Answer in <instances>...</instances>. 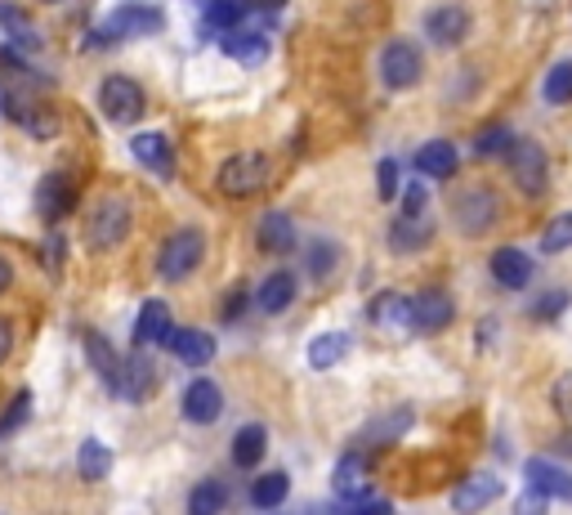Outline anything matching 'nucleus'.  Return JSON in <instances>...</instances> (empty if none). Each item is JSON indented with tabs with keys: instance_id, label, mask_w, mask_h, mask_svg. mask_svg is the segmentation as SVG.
<instances>
[{
	"instance_id": "1",
	"label": "nucleus",
	"mask_w": 572,
	"mask_h": 515,
	"mask_svg": "<svg viewBox=\"0 0 572 515\" xmlns=\"http://www.w3.org/2000/svg\"><path fill=\"white\" fill-rule=\"evenodd\" d=\"M130 225H135L130 202L117 198V193H107V198H99V202L86 211V242H90L94 251H117V247L130 238Z\"/></svg>"
},
{
	"instance_id": "2",
	"label": "nucleus",
	"mask_w": 572,
	"mask_h": 515,
	"mask_svg": "<svg viewBox=\"0 0 572 515\" xmlns=\"http://www.w3.org/2000/svg\"><path fill=\"white\" fill-rule=\"evenodd\" d=\"M269 179H274L269 153H238V158H228V162L219 166V175H215V184H219L224 198L264 193V189H269Z\"/></svg>"
},
{
	"instance_id": "3",
	"label": "nucleus",
	"mask_w": 572,
	"mask_h": 515,
	"mask_svg": "<svg viewBox=\"0 0 572 515\" xmlns=\"http://www.w3.org/2000/svg\"><path fill=\"white\" fill-rule=\"evenodd\" d=\"M506 171L514 179V189L527 198H542L546 184H550V158L537 139H514L510 153H506Z\"/></svg>"
},
{
	"instance_id": "4",
	"label": "nucleus",
	"mask_w": 572,
	"mask_h": 515,
	"mask_svg": "<svg viewBox=\"0 0 572 515\" xmlns=\"http://www.w3.org/2000/svg\"><path fill=\"white\" fill-rule=\"evenodd\" d=\"M99 108H103V117L112 126H135L143 117L148 99H143V86L135 77H126V72H112V77H103V86H99Z\"/></svg>"
},
{
	"instance_id": "5",
	"label": "nucleus",
	"mask_w": 572,
	"mask_h": 515,
	"mask_svg": "<svg viewBox=\"0 0 572 515\" xmlns=\"http://www.w3.org/2000/svg\"><path fill=\"white\" fill-rule=\"evenodd\" d=\"M202 255H206V238H202L198 229H179V234L166 238V247H162V255H157V274H162L166 282H183L188 274H198Z\"/></svg>"
},
{
	"instance_id": "6",
	"label": "nucleus",
	"mask_w": 572,
	"mask_h": 515,
	"mask_svg": "<svg viewBox=\"0 0 572 515\" xmlns=\"http://www.w3.org/2000/svg\"><path fill=\"white\" fill-rule=\"evenodd\" d=\"M162 23H166V18H162L157 5H139V0H130V5L112 10V14L103 18L99 41H139V36H157Z\"/></svg>"
},
{
	"instance_id": "7",
	"label": "nucleus",
	"mask_w": 572,
	"mask_h": 515,
	"mask_svg": "<svg viewBox=\"0 0 572 515\" xmlns=\"http://www.w3.org/2000/svg\"><path fill=\"white\" fill-rule=\"evenodd\" d=\"M421 72H425V59L407 36H394V41L380 50V81H385L390 90H411L416 81H421Z\"/></svg>"
},
{
	"instance_id": "8",
	"label": "nucleus",
	"mask_w": 572,
	"mask_h": 515,
	"mask_svg": "<svg viewBox=\"0 0 572 515\" xmlns=\"http://www.w3.org/2000/svg\"><path fill=\"white\" fill-rule=\"evenodd\" d=\"M331 489L340 498V506H354L363 498H371V466H367V453H345L331 470Z\"/></svg>"
},
{
	"instance_id": "9",
	"label": "nucleus",
	"mask_w": 572,
	"mask_h": 515,
	"mask_svg": "<svg viewBox=\"0 0 572 515\" xmlns=\"http://www.w3.org/2000/svg\"><path fill=\"white\" fill-rule=\"evenodd\" d=\"M5 113L18 122V130H27L31 139H54L59 135V113L54 108H46V103H36V99H27V95H10L5 90Z\"/></svg>"
},
{
	"instance_id": "10",
	"label": "nucleus",
	"mask_w": 572,
	"mask_h": 515,
	"mask_svg": "<svg viewBox=\"0 0 572 515\" xmlns=\"http://www.w3.org/2000/svg\"><path fill=\"white\" fill-rule=\"evenodd\" d=\"M497 215H501V206H497V193L492 189H470V193L456 198V225H461L470 238L487 234L497 225Z\"/></svg>"
},
{
	"instance_id": "11",
	"label": "nucleus",
	"mask_w": 572,
	"mask_h": 515,
	"mask_svg": "<svg viewBox=\"0 0 572 515\" xmlns=\"http://www.w3.org/2000/svg\"><path fill=\"white\" fill-rule=\"evenodd\" d=\"M367 314H371V323L380 327V332H394V337H407L411 327H416L411 297H403V291H380Z\"/></svg>"
},
{
	"instance_id": "12",
	"label": "nucleus",
	"mask_w": 572,
	"mask_h": 515,
	"mask_svg": "<svg viewBox=\"0 0 572 515\" xmlns=\"http://www.w3.org/2000/svg\"><path fill=\"white\" fill-rule=\"evenodd\" d=\"M470 27H474V18L466 5H434L425 14V36L434 46H461L470 36Z\"/></svg>"
},
{
	"instance_id": "13",
	"label": "nucleus",
	"mask_w": 572,
	"mask_h": 515,
	"mask_svg": "<svg viewBox=\"0 0 572 515\" xmlns=\"http://www.w3.org/2000/svg\"><path fill=\"white\" fill-rule=\"evenodd\" d=\"M497 498H501V480H497V475H487V470L466 475V480L452 489V506L461 511V515H479V511H487Z\"/></svg>"
},
{
	"instance_id": "14",
	"label": "nucleus",
	"mask_w": 572,
	"mask_h": 515,
	"mask_svg": "<svg viewBox=\"0 0 572 515\" xmlns=\"http://www.w3.org/2000/svg\"><path fill=\"white\" fill-rule=\"evenodd\" d=\"M224 413V394L211 377H198V381H188L183 390V417L193 422V426H215Z\"/></svg>"
},
{
	"instance_id": "15",
	"label": "nucleus",
	"mask_w": 572,
	"mask_h": 515,
	"mask_svg": "<svg viewBox=\"0 0 572 515\" xmlns=\"http://www.w3.org/2000/svg\"><path fill=\"white\" fill-rule=\"evenodd\" d=\"M72 206H76V184H72V175L54 171V175H46L41 184H36V215H41V219H63Z\"/></svg>"
},
{
	"instance_id": "16",
	"label": "nucleus",
	"mask_w": 572,
	"mask_h": 515,
	"mask_svg": "<svg viewBox=\"0 0 572 515\" xmlns=\"http://www.w3.org/2000/svg\"><path fill=\"white\" fill-rule=\"evenodd\" d=\"M175 337V323H170V305L166 301H148L139 310V323H135V350H152V346H170Z\"/></svg>"
},
{
	"instance_id": "17",
	"label": "nucleus",
	"mask_w": 572,
	"mask_h": 515,
	"mask_svg": "<svg viewBox=\"0 0 572 515\" xmlns=\"http://www.w3.org/2000/svg\"><path fill=\"white\" fill-rule=\"evenodd\" d=\"M523 480H527V489H532V493H542L546 502H550V498L572 502V475H568L563 466L546 462V457H532V462L523 466Z\"/></svg>"
},
{
	"instance_id": "18",
	"label": "nucleus",
	"mask_w": 572,
	"mask_h": 515,
	"mask_svg": "<svg viewBox=\"0 0 572 515\" xmlns=\"http://www.w3.org/2000/svg\"><path fill=\"white\" fill-rule=\"evenodd\" d=\"M411 310H416V332H443V327L456 318L452 310V297L443 287H425L411 297Z\"/></svg>"
},
{
	"instance_id": "19",
	"label": "nucleus",
	"mask_w": 572,
	"mask_h": 515,
	"mask_svg": "<svg viewBox=\"0 0 572 515\" xmlns=\"http://www.w3.org/2000/svg\"><path fill=\"white\" fill-rule=\"evenodd\" d=\"M152 390H157V373H152V363L135 350L122 363V377H117V386H112V394H122L126 403H143V399H152Z\"/></svg>"
},
{
	"instance_id": "20",
	"label": "nucleus",
	"mask_w": 572,
	"mask_h": 515,
	"mask_svg": "<svg viewBox=\"0 0 572 515\" xmlns=\"http://www.w3.org/2000/svg\"><path fill=\"white\" fill-rule=\"evenodd\" d=\"M487 269H492V278H497V287L523 291L532 282V255L519 251V247H497V251H492V265Z\"/></svg>"
},
{
	"instance_id": "21",
	"label": "nucleus",
	"mask_w": 572,
	"mask_h": 515,
	"mask_svg": "<svg viewBox=\"0 0 572 515\" xmlns=\"http://www.w3.org/2000/svg\"><path fill=\"white\" fill-rule=\"evenodd\" d=\"M295 291H300V282H295L291 269L264 274V282H259V291H255V310H259V314H282V310H291Z\"/></svg>"
},
{
	"instance_id": "22",
	"label": "nucleus",
	"mask_w": 572,
	"mask_h": 515,
	"mask_svg": "<svg viewBox=\"0 0 572 515\" xmlns=\"http://www.w3.org/2000/svg\"><path fill=\"white\" fill-rule=\"evenodd\" d=\"M295 219L287 211H269V215H259V225H255V242L259 251H274V255H287L295 251Z\"/></svg>"
},
{
	"instance_id": "23",
	"label": "nucleus",
	"mask_w": 572,
	"mask_h": 515,
	"mask_svg": "<svg viewBox=\"0 0 572 515\" xmlns=\"http://www.w3.org/2000/svg\"><path fill=\"white\" fill-rule=\"evenodd\" d=\"M166 350H170L179 363H188V367H206V363L215 359V337L202 332V327H175V337H170Z\"/></svg>"
},
{
	"instance_id": "24",
	"label": "nucleus",
	"mask_w": 572,
	"mask_h": 515,
	"mask_svg": "<svg viewBox=\"0 0 572 515\" xmlns=\"http://www.w3.org/2000/svg\"><path fill=\"white\" fill-rule=\"evenodd\" d=\"M130 153L148 166V171H157V175H175V149H170V139L157 135V130H143L130 139Z\"/></svg>"
},
{
	"instance_id": "25",
	"label": "nucleus",
	"mask_w": 572,
	"mask_h": 515,
	"mask_svg": "<svg viewBox=\"0 0 572 515\" xmlns=\"http://www.w3.org/2000/svg\"><path fill=\"white\" fill-rule=\"evenodd\" d=\"M434 238V225L421 215V219H411V215H398L394 225H390V251L394 255H411V251H425Z\"/></svg>"
},
{
	"instance_id": "26",
	"label": "nucleus",
	"mask_w": 572,
	"mask_h": 515,
	"mask_svg": "<svg viewBox=\"0 0 572 515\" xmlns=\"http://www.w3.org/2000/svg\"><path fill=\"white\" fill-rule=\"evenodd\" d=\"M411 166L421 171V175H430V179H447V175H456V149H452L447 139H430V143L416 149Z\"/></svg>"
},
{
	"instance_id": "27",
	"label": "nucleus",
	"mask_w": 572,
	"mask_h": 515,
	"mask_svg": "<svg viewBox=\"0 0 572 515\" xmlns=\"http://www.w3.org/2000/svg\"><path fill=\"white\" fill-rule=\"evenodd\" d=\"M264 453H269V430H264V426H242L233 435V466L251 470V466H259Z\"/></svg>"
},
{
	"instance_id": "28",
	"label": "nucleus",
	"mask_w": 572,
	"mask_h": 515,
	"mask_svg": "<svg viewBox=\"0 0 572 515\" xmlns=\"http://www.w3.org/2000/svg\"><path fill=\"white\" fill-rule=\"evenodd\" d=\"M224 50L233 54L238 63H246V67H259L264 59H269L274 46H269V36H251V32L238 27V32H228V36H224Z\"/></svg>"
},
{
	"instance_id": "29",
	"label": "nucleus",
	"mask_w": 572,
	"mask_h": 515,
	"mask_svg": "<svg viewBox=\"0 0 572 515\" xmlns=\"http://www.w3.org/2000/svg\"><path fill=\"white\" fill-rule=\"evenodd\" d=\"M287 493H291V475H287V470H269V475H259V480L251 485V502H255L259 511L282 506Z\"/></svg>"
},
{
	"instance_id": "30",
	"label": "nucleus",
	"mask_w": 572,
	"mask_h": 515,
	"mask_svg": "<svg viewBox=\"0 0 572 515\" xmlns=\"http://www.w3.org/2000/svg\"><path fill=\"white\" fill-rule=\"evenodd\" d=\"M76 470H81V480H90V485L107 480V470H112V453H107V444H99V439H86L81 453H76Z\"/></svg>"
},
{
	"instance_id": "31",
	"label": "nucleus",
	"mask_w": 572,
	"mask_h": 515,
	"mask_svg": "<svg viewBox=\"0 0 572 515\" xmlns=\"http://www.w3.org/2000/svg\"><path fill=\"white\" fill-rule=\"evenodd\" d=\"M345 354H349V337H345V332H322V337H314V341H309V363L318 367V373L335 367Z\"/></svg>"
},
{
	"instance_id": "32",
	"label": "nucleus",
	"mask_w": 572,
	"mask_h": 515,
	"mask_svg": "<svg viewBox=\"0 0 572 515\" xmlns=\"http://www.w3.org/2000/svg\"><path fill=\"white\" fill-rule=\"evenodd\" d=\"M246 0H211L206 5V27H215V32H238L242 27V18H246Z\"/></svg>"
},
{
	"instance_id": "33",
	"label": "nucleus",
	"mask_w": 572,
	"mask_h": 515,
	"mask_svg": "<svg viewBox=\"0 0 572 515\" xmlns=\"http://www.w3.org/2000/svg\"><path fill=\"white\" fill-rule=\"evenodd\" d=\"M224 506H228V489L219 480H202L188 493V515H219Z\"/></svg>"
},
{
	"instance_id": "34",
	"label": "nucleus",
	"mask_w": 572,
	"mask_h": 515,
	"mask_svg": "<svg viewBox=\"0 0 572 515\" xmlns=\"http://www.w3.org/2000/svg\"><path fill=\"white\" fill-rule=\"evenodd\" d=\"M86 354H90V363L99 367V377H103L107 386H117V377H122V359L112 354V346H107L99 332H90V337H86Z\"/></svg>"
},
{
	"instance_id": "35",
	"label": "nucleus",
	"mask_w": 572,
	"mask_h": 515,
	"mask_svg": "<svg viewBox=\"0 0 572 515\" xmlns=\"http://www.w3.org/2000/svg\"><path fill=\"white\" fill-rule=\"evenodd\" d=\"M0 27H5L23 50H36V46H41V36L31 32V18H27L18 5H5V0H0Z\"/></svg>"
},
{
	"instance_id": "36",
	"label": "nucleus",
	"mask_w": 572,
	"mask_h": 515,
	"mask_svg": "<svg viewBox=\"0 0 572 515\" xmlns=\"http://www.w3.org/2000/svg\"><path fill=\"white\" fill-rule=\"evenodd\" d=\"M335 261H340V251H335V242H331V238H314L309 247H304V269H309L318 282L335 269Z\"/></svg>"
},
{
	"instance_id": "37",
	"label": "nucleus",
	"mask_w": 572,
	"mask_h": 515,
	"mask_svg": "<svg viewBox=\"0 0 572 515\" xmlns=\"http://www.w3.org/2000/svg\"><path fill=\"white\" fill-rule=\"evenodd\" d=\"M546 103H555V108L572 103V63L568 59L546 72Z\"/></svg>"
},
{
	"instance_id": "38",
	"label": "nucleus",
	"mask_w": 572,
	"mask_h": 515,
	"mask_svg": "<svg viewBox=\"0 0 572 515\" xmlns=\"http://www.w3.org/2000/svg\"><path fill=\"white\" fill-rule=\"evenodd\" d=\"M510 143H514V130L510 126H487L479 139H474V153L479 158H497V153H510Z\"/></svg>"
},
{
	"instance_id": "39",
	"label": "nucleus",
	"mask_w": 572,
	"mask_h": 515,
	"mask_svg": "<svg viewBox=\"0 0 572 515\" xmlns=\"http://www.w3.org/2000/svg\"><path fill=\"white\" fill-rule=\"evenodd\" d=\"M542 247H546L550 255H559V251H568V247H572V211H563V215H555V219H550L546 234H542Z\"/></svg>"
},
{
	"instance_id": "40",
	"label": "nucleus",
	"mask_w": 572,
	"mask_h": 515,
	"mask_svg": "<svg viewBox=\"0 0 572 515\" xmlns=\"http://www.w3.org/2000/svg\"><path fill=\"white\" fill-rule=\"evenodd\" d=\"M27 413H31V394L18 390V394L5 403V413H0V435H14V430L27 422Z\"/></svg>"
},
{
	"instance_id": "41",
	"label": "nucleus",
	"mask_w": 572,
	"mask_h": 515,
	"mask_svg": "<svg viewBox=\"0 0 572 515\" xmlns=\"http://www.w3.org/2000/svg\"><path fill=\"white\" fill-rule=\"evenodd\" d=\"M568 291L559 287V291H546V297H537V305H532V318H537V323H555L563 310H568Z\"/></svg>"
},
{
	"instance_id": "42",
	"label": "nucleus",
	"mask_w": 572,
	"mask_h": 515,
	"mask_svg": "<svg viewBox=\"0 0 572 515\" xmlns=\"http://www.w3.org/2000/svg\"><path fill=\"white\" fill-rule=\"evenodd\" d=\"M376 175H380V198L394 202V198H398V162H394V158H385V162L376 166Z\"/></svg>"
},
{
	"instance_id": "43",
	"label": "nucleus",
	"mask_w": 572,
	"mask_h": 515,
	"mask_svg": "<svg viewBox=\"0 0 572 515\" xmlns=\"http://www.w3.org/2000/svg\"><path fill=\"white\" fill-rule=\"evenodd\" d=\"M425 189H421V184H407V193H403V215H411V219H421L425 215Z\"/></svg>"
},
{
	"instance_id": "44",
	"label": "nucleus",
	"mask_w": 572,
	"mask_h": 515,
	"mask_svg": "<svg viewBox=\"0 0 572 515\" xmlns=\"http://www.w3.org/2000/svg\"><path fill=\"white\" fill-rule=\"evenodd\" d=\"M219 314H224V323H238V318L246 314V287H233V291H228Z\"/></svg>"
},
{
	"instance_id": "45",
	"label": "nucleus",
	"mask_w": 572,
	"mask_h": 515,
	"mask_svg": "<svg viewBox=\"0 0 572 515\" xmlns=\"http://www.w3.org/2000/svg\"><path fill=\"white\" fill-rule=\"evenodd\" d=\"M340 511H345V515H390V502L385 498H363V502H354V506H340Z\"/></svg>"
},
{
	"instance_id": "46",
	"label": "nucleus",
	"mask_w": 572,
	"mask_h": 515,
	"mask_svg": "<svg viewBox=\"0 0 572 515\" xmlns=\"http://www.w3.org/2000/svg\"><path fill=\"white\" fill-rule=\"evenodd\" d=\"M514 515H546V498L542 493H519V502H514Z\"/></svg>"
},
{
	"instance_id": "47",
	"label": "nucleus",
	"mask_w": 572,
	"mask_h": 515,
	"mask_svg": "<svg viewBox=\"0 0 572 515\" xmlns=\"http://www.w3.org/2000/svg\"><path fill=\"white\" fill-rule=\"evenodd\" d=\"M14 354V327L5 323V318H0V363H5Z\"/></svg>"
},
{
	"instance_id": "48",
	"label": "nucleus",
	"mask_w": 572,
	"mask_h": 515,
	"mask_svg": "<svg viewBox=\"0 0 572 515\" xmlns=\"http://www.w3.org/2000/svg\"><path fill=\"white\" fill-rule=\"evenodd\" d=\"M10 282H14V265L5 261V255H0V297H5V291H10Z\"/></svg>"
},
{
	"instance_id": "49",
	"label": "nucleus",
	"mask_w": 572,
	"mask_h": 515,
	"mask_svg": "<svg viewBox=\"0 0 572 515\" xmlns=\"http://www.w3.org/2000/svg\"><path fill=\"white\" fill-rule=\"evenodd\" d=\"M59 261H63V242L50 238V247H46V265H59Z\"/></svg>"
},
{
	"instance_id": "50",
	"label": "nucleus",
	"mask_w": 572,
	"mask_h": 515,
	"mask_svg": "<svg viewBox=\"0 0 572 515\" xmlns=\"http://www.w3.org/2000/svg\"><path fill=\"white\" fill-rule=\"evenodd\" d=\"M251 10H278V5H287V0H246Z\"/></svg>"
},
{
	"instance_id": "51",
	"label": "nucleus",
	"mask_w": 572,
	"mask_h": 515,
	"mask_svg": "<svg viewBox=\"0 0 572 515\" xmlns=\"http://www.w3.org/2000/svg\"><path fill=\"white\" fill-rule=\"evenodd\" d=\"M0 99H5V90H0Z\"/></svg>"
},
{
	"instance_id": "52",
	"label": "nucleus",
	"mask_w": 572,
	"mask_h": 515,
	"mask_svg": "<svg viewBox=\"0 0 572 515\" xmlns=\"http://www.w3.org/2000/svg\"><path fill=\"white\" fill-rule=\"evenodd\" d=\"M50 5H59V0H50Z\"/></svg>"
}]
</instances>
